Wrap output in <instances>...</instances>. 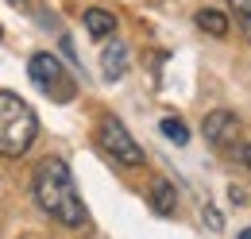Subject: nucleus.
<instances>
[{
    "label": "nucleus",
    "instance_id": "11",
    "mask_svg": "<svg viewBox=\"0 0 251 239\" xmlns=\"http://www.w3.org/2000/svg\"><path fill=\"white\" fill-rule=\"evenodd\" d=\"M158 131H162L166 139H174L178 147H186V143H189V127L182 123V120H174V116H166V120H162V123H158Z\"/></svg>",
    "mask_w": 251,
    "mask_h": 239
},
{
    "label": "nucleus",
    "instance_id": "8",
    "mask_svg": "<svg viewBox=\"0 0 251 239\" xmlns=\"http://www.w3.org/2000/svg\"><path fill=\"white\" fill-rule=\"evenodd\" d=\"M228 24H232V20H228L224 12H217V8H201V12H197V27L209 31V35H217V39L228 35Z\"/></svg>",
    "mask_w": 251,
    "mask_h": 239
},
{
    "label": "nucleus",
    "instance_id": "6",
    "mask_svg": "<svg viewBox=\"0 0 251 239\" xmlns=\"http://www.w3.org/2000/svg\"><path fill=\"white\" fill-rule=\"evenodd\" d=\"M81 24H85V31H89L93 39H112V35H116V16L104 12V8H89V12L81 16Z\"/></svg>",
    "mask_w": 251,
    "mask_h": 239
},
{
    "label": "nucleus",
    "instance_id": "7",
    "mask_svg": "<svg viewBox=\"0 0 251 239\" xmlns=\"http://www.w3.org/2000/svg\"><path fill=\"white\" fill-rule=\"evenodd\" d=\"M100 70H104V77H124V70H127V47L124 43H108L100 50Z\"/></svg>",
    "mask_w": 251,
    "mask_h": 239
},
{
    "label": "nucleus",
    "instance_id": "5",
    "mask_svg": "<svg viewBox=\"0 0 251 239\" xmlns=\"http://www.w3.org/2000/svg\"><path fill=\"white\" fill-rule=\"evenodd\" d=\"M236 135H240V120L232 116V112L220 108L213 116H205V139H209L213 147H232Z\"/></svg>",
    "mask_w": 251,
    "mask_h": 239
},
{
    "label": "nucleus",
    "instance_id": "1",
    "mask_svg": "<svg viewBox=\"0 0 251 239\" xmlns=\"http://www.w3.org/2000/svg\"><path fill=\"white\" fill-rule=\"evenodd\" d=\"M31 189H35L39 209L47 212V216H54L58 224L81 228V224L89 220L85 201H81V193H77V181H74V174H70V166H66L62 158H47V162L35 170Z\"/></svg>",
    "mask_w": 251,
    "mask_h": 239
},
{
    "label": "nucleus",
    "instance_id": "10",
    "mask_svg": "<svg viewBox=\"0 0 251 239\" xmlns=\"http://www.w3.org/2000/svg\"><path fill=\"white\" fill-rule=\"evenodd\" d=\"M228 8H232V24L240 27V35L251 39V0H228Z\"/></svg>",
    "mask_w": 251,
    "mask_h": 239
},
{
    "label": "nucleus",
    "instance_id": "3",
    "mask_svg": "<svg viewBox=\"0 0 251 239\" xmlns=\"http://www.w3.org/2000/svg\"><path fill=\"white\" fill-rule=\"evenodd\" d=\"M97 143L108 150L120 166H143V150H139V143L127 135V127L116 116L100 120V127H97Z\"/></svg>",
    "mask_w": 251,
    "mask_h": 239
},
{
    "label": "nucleus",
    "instance_id": "12",
    "mask_svg": "<svg viewBox=\"0 0 251 239\" xmlns=\"http://www.w3.org/2000/svg\"><path fill=\"white\" fill-rule=\"evenodd\" d=\"M8 4H16V8H27V0H8Z\"/></svg>",
    "mask_w": 251,
    "mask_h": 239
},
{
    "label": "nucleus",
    "instance_id": "9",
    "mask_svg": "<svg viewBox=\"0 0 251 239\" xmlns=\"http://www.w3.org/2000/svg\"><path fill=\"white\" fill-rule=\"evenodd\" d=\"M151 205H155L158 216H170V212H174V185H170V181H155V189H151Z\"/></svg>",
    "mask_w": 251,
    "mask_h": 239
},
{
    "label": "nucleus",
    "instance_id": "2",
    "mask_svg": "<svg viewBox=\"0 0 251 239\" xmlns=\"http://www.w3.org/2000/svg\"><path fill=\"white\" fill-rule=\"evenodd\" d=\"M39 135V120L31 104L20 100L16 93H0V154L4 158H20Z\"/></svg>",
    "mask_w": 251,
    "mask_h": 239
},
{
    "label": "nucleus",
    "instance_id": "13",
    "mask_svg": "<svg viewBox=\"0 0 251 239\" xmlns=\"http://www.w3.org/2000/svg\"><path fill=\"white\" fill-rule=\"evenodd\" d=\"M240 239H251V228H244V232H240Z\"/></svg>",
    "mask_w": 251,
    "mask_h": 239
},
{
    "label": "nucleus",
    "instance_id": "14",
    "mask_svg": "<svg viewBox=\"0 0 251 239\" xmlns=\"http://www.w3.org/2000/svg\"><path fill=\"white\" fill-rule=\"evenodd\" d=\"M244 158H248V166H251V147H248V150H244Z\"/></svg>",
    "mask_w": 251,
    "mask_h": 239
},
{
    "label": "nucleus",
    "instance_id": "4",
    "mask_svg": "<svg viewBox=\"0 0 251 239\" xmlns=\"http://www.w3.org/2000/svg\"><path fill=\"white\" fill-rule=\"evenodd\" d=\"M27 73H31L35 85H43L47 93L54 89V85H66V70H62V62L54 58V54H31Z\"/></svg>",
    "mask_w": 251,
    "mask_h": 239
}]
</instances>
